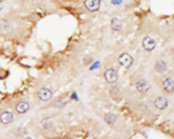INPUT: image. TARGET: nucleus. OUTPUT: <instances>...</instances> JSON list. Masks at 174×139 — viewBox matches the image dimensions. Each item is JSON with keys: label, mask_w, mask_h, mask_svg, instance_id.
<instances>
[{"label": "nucleus", "mask_w": 174, "mask_h": 139, "mask_svg": "<svg viewBox=\"0 0 174 139\" xmlns=\"http://www.w3.org/2000/svg\"><path fill=\"white\" fill-rule=\"evenodd\" d=\"M4 1H5V0H0V2H3Z\"/></svg>", "instance_id": "nucleus-17"}, {"label": "nucleus", "mask_w": 174, "mask_h": 139, "mask_svg": "<svg viewBox=\"0 0 174 139\" xmlns=\"http://www.w3.org/2000/svg\"><path fill=\"white\" fill-rule=\"evenodd\" d=\"M163 88L167 93L173 92L174 80L171 78H165L163 82Z\"/></svg>", "instance_id": "nucleus-6"}, {"label": "nucleus", "mask_w": 174, "mask_h": 139, "mask_svg": "<svg viewBox=\"0 0 174 139\" xmlns=\"http://www.w3.org/2000/svg\"><path fill=\"white\" fill-rule=\"evenodd\" d=\"M14 119V115L11 112L5 111L2 113L0 115V121L2 124H8L12 121Z\"/></svg>", "instance_id": "nucleus-9"}, {"label": "nucleus", "mask_w": 174, "mask_h": 139, "mask_svg": "<svg viewBox=\"0 0 174 139\" xmlns=\"http://www.w3.org/2000/svg\"><path fill=\"white\" fill-rule=\"evenodd\" d=\"M41 124H42V125H43L44 128H48L52 126V122L49 118H46L44 119H43Z\"/></svg>", "instance_id": "nucleus-14"}, {"label": "nucleus", "mask_w": 174, "mask_h": 139, "mask_svg": "<svg viewBox=\"0 0 174 139\" xmlns=\"http://www.w3.org/2000/svg\"><path fill=\"white\" fill-rule=\"evenodd\" d=\"M142 46L147 51H152L156 47L155 40L150 36L145 37L142 41Z\"/></svg>", "instance_id": "nucleus-4"}, {"label": "nucleus", "mask_w": 174, "mask_h": 139, "mask_svg": "<svg viewBox=\"0 0 174 139\" xmlns=\"http://www.w3.org/2000/svg\"><path fill=\"white\" fill-rule=\"evenodd\" d=\"M9 27V21L5 19H0V28L1 29H6Z\"/></svg>", "instance_id": "nucleus-15"}, {"label": "nucleus", "mask_w": 174, "mask_h": 139, "mask_svg": "<svg viewBox=\"0 0 174 139\" xmlns=\"http://www.w3.org/2000/svg\"><path fill=\"white\" fill-rule=\"evenodd\" d=\"M104 77L107 83L113 84L117 81L118 74L115 70H114L113 68H110L105 72Z\"/></svg>", "instance_id": "nucleus-2"}, {"label": "nucleus", "mask_w": 174, "mask_h": 139, "mask_svg": "<svg viewBox=\"0 0 174 139\" xmlns=\"http://www.w3.org/2000/svg\"><path fill=\"white\" fill-rule=\"evenodd\" d=\"M27 139H31V138H27Z\"/></svg>", "instance_id": "nucleus-18"}, {"label": "nucleus", "mask_w": 174, "mask_h": 139, "mask_svg": "<svg viewBox=\"0 0 174 139\" xmlns=\"http://www.w3.org/2000/svg\"><path fill=\"white\" fill-rule=\"evenodd\" d=\"M122 2V0H112V2L114 4H120Z\"/></svg>", "instance_id": "nucleus-16"}, {"label": "nucleus", "mask_w": 174, "mask_h": 139, "mask_svg": "<svg viewBox=\"0 0 174 139\" xmlns=\"http://www.w3.org/2000/svg\"><path fill=\"white\" fill-rule=\"evenodd\" d=\"M52 93L51 91V90L48 88H46V87H44V88H41L39 90L38 93V98L41 101H44V102H46V101H48L52 97Z\"/></svg>", "instance_id": "nucleus-5"}, {"label": "nucleus", "mask_w": 174, "mask_h": 139, "mask_svg": "<svg viewBox=\"0 0 174 139\" xmlns=\"http://www.w3.org/2000/svg\"><path fill=\"white\" fill-rule=\"evenodd\" d=\"M29 104L27 102H20L16 105L15 109L17 113L22 114L27 112L29 109Z\"/></svg>", "instance_id": "nucleus-10"}, {"label": "nucleus", "mask_w": 174, "mask_h": 139, "mask_svg": "<svg viewBox=\"0 0 174 139\" xmlns=\"http://www.w3.org/2000/svg\"><path fill=\"white\" fill-rule=\"evenodd\" d=\"M154 69L159 73H162L167 69V64L164 61H158L154 65Z\"/></svg>", "instance_id": "nucleus-12"}, {"label": "nucleus", "mask_w": 174, "mask_h": 139, "mask_svg": "<svg viewBox=\"0 0 174 139\" xmlns=\"http://www.w3.org/2000/svg\"><path fill=\"white\" fill-rule=\"evenodd\" d=\"M154 106L159 110L165 109L168 106V101L165 97L160 96L154 100Z\"/></svg>", "instance_id": "nucleus-7"}, {"label": "nucleus", "mask_w": 174, "mask_h": 139, "mask_svg": "<svg viewBox=\"0 0 174 139\" xmlns=\"http://www.w3.org/2000/svg\"><path fill=\"white\" fill-rule=\"evenodd\" d=\"M105 122H107L108 124H110V125H113L116 123V117L114 115L112 114V113H107L105 115Z\"/></svg>", "instance_id": "nucleus-13"}, {"label": "nucleus", "mask_w": 174, "mask_h": 139, "mask_svg": "<svg viewBox=\"0 0 174 139\" xmlns=\"http://www.w3.org/2000/svg\"><path fill=\"white\" fill-rule=\"evenodd\" d=\"M118 61L122 66H124L125 68H129L133 64V57L128 53H122L119 56Z\"/></svg>", "instance_id": "nucleus-1"}, {"label": "nucleus", "mask_w": 174, "mask_h": 139, "mask_svg": "<svg viewBox=\"0 0 174 139\" xmlns=\"http://www.w3.org/2000/svg\"><path fill=\"white\" fill-rule=\"evenodd\" d=\"M150 88V86L146 80H141L136 83V89L141 93L147 92Z\"/></svg>", "instance_id": "nucleus-8"}, {"label": "nucleus", "mask_w": 174, "mask_h": 139, "mask_svg": "<svg viewBox=\"0 0 174 139\" xmlns=\"http://www.w3.org/2000/svg\"><path fill=\"white\" fill-rule=\"evenodd\" d=\"M111 29L114 31H118L122 29V21L118 18L114 17L111 20Z\"/></svg>", "instance_id": "nucleus-11"}, {"label": "nucleus", "mask_w": 174, "mask_h": 139, "mask_svg": "<svg viewBox=\"0 0 174 139\" xmlns=\"http://www.w3.org/2000/svg\"><path fill=\"white\" fill-rule=\"evenodd\" d=\"M100 5V0H85V8L90 12L98 10Z\"/></svg>", "instance_id": "nucleus-3"}]
</instances>
